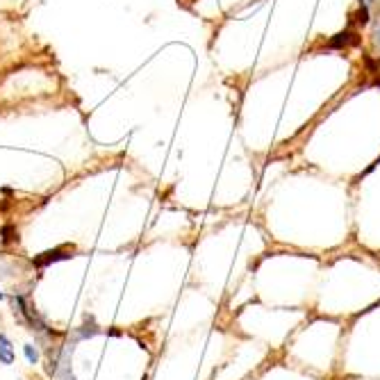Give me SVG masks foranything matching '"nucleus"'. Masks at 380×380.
Instances as JSON below:
<instances>
[{
    "mask_svg": "<svg viewBox=\"0 0 380 380\" xmlns=\"http://www.w3.org/2000/svg\"><path fill=\"white\" fill-rule=\"evenodd\" d=\"M71 253H73V246H71V249H66V246H59V249L46 251V253H41V255H36L34 257V264L36 266H48V264H53V262H59V260L71 257Z\"/></svg>",
    "mask_w": 380,
    "mask_h": 380,
    "instance_id": "nucleus-1",
    "label": "nucleus"
},
{
    "mask_svg": "<svg viewBox=\"0 0 380 380\" xmlns=\"http://www.w3.org/2000/svg\"><path fill=\"white\" fill-rule=\"evenodd\" d=\"M94 335H98V326H96L94 317H85V324L73 330V341L89 339V337H94Z\"/></svg>",
    "mask_w": 380,
    "mask_h": 380,
    "instance_id": "nucleus-2",
    "label": "nucleus"
},
{
    "mask_svg": "<svg viewBox=\"0 0 380 380\" xmlns=\"http://www.w3.org/2000/svg\"><path fill=\"white\" fill-rule=\"evenodd\" d=\"M360 43V39H357L355 32H348V30H344V32L335 34L330 39V48H348V46H357Z\"/></svg>",
    "mask_w": 380,
    "mask_h": 380,
    "instance_id": "nucleus-3",
    "label": "nucleus"
},
{
    "mask_svg": "<svg viewBox=\"0 0 380 380\" xmlns=\"http://www.w3.org/2000/svg\"><path fill=\"white\" fill-rule=\"evenodd\" d=\"M0 362L3 364L14 362V346H12V341L7 339V335H0Z\"/></svg>",
    "mask_w": 380,
    "mask_h": 380,
    "instance_id": "nucleus-4",
    "label": "nucleus"
},
{
    "mask_svg": "<svg viewBox=\"0 0 380 380\" xmlns=\"http://www.w3.org/2000/svg\"><path fill=\"white\" fill-rule=\"evenodd\" d=\"M0 235H3V244H10L14 240H19V233L12 226H5L3 230H0Z\"/></svg>",
    "mask_w": 380,
    "mask_h": 380,
    "instance_id": "nucleus-5",
    "label": "nucleus"
},
{
    "mask_svg": "<svg viewBox=\"0 0 380 380\" xmlns=\"http://www.w3.org/2000/svg\"><path fill=\"white\" fill-rule=\"evenodd\" d=\"M23 351H25V357H28L30 364H36V362H39V351H36V348H34L32 344H25Z\"/></svg>",
    "mask_w": 380,
    "mask_h": 380,
    "instance_id": "nucleus-6",
    "label": "nucleus"
},
{
    "mask_svg": "<svg viewBox=\"0 0 380 380\" xmlns=\"http://www.w3.org/2000/svg\"><path fill=\"white\" fill-rule=\"evenodd\" d=\"M357 23H360V25H367L369 23V7L367 5H362L360 7V12H357Z\"/></svg>",
    "mask_w": 380,
    "mask_h": 380,
    "instance_id": "nucleus-7",
    "label": "nucleus"
},
{
    "mask_svg": "<svg viewBox=\"0 0 380 380\" xmlns=\"http://www.w3.org/2000/svg\"><path fill=\"white\" fill-rule=\"evenodd\" d=\"M374 46L380 50V17L374 21Z\"/></svg>",
    "mask_w": 380,
    "mask_h": 380,
    "instance_id": "nucleus-8",
    "label": "nucleus"
},
{
    "mask_svg": "<svg viewBox=\"0 0 380 380\" xmlns=\"http://www.w3.org/2000/svg\"><path fill=\"white\" fill-rule=\"evenodd\" d=\"M364 62H367V69L371 73H380V62H376V59H371V57H364Z\"/></svg>",
    "mask_w": 380,
    "mask_h": 380,
    "instance_id": "nucleus-9",
    "label": "nucleus"
},
{
    "mask_svg": "<svg viewBox=\"0 0 380 380\" xmlns=\"http://www.w3.org/2000/svg\"><path fill=\"white\" fill-rule=\"evenodd\" d=\"M57 378H59V380H76V376L71 374V369H69V371H62V374H59Z\"/></svg>",
    "mask_w": 380,
    "mask_h": 380,
    "instance_id": "nucleus-10",
    "label": "nucleus"
},
{
    "mask_svg": "<svg viewBox=\"0 0 380 380\" xmlns=\"http://www.w3.org/2000/svg\"><path fill=\"white\" fill-rule=\"evenodd\" d=\"M374 85H376V87H380V78H378V80L374 82Z\"/></svg>",
    "mask_w": 380,
    "mask_h": 380,
    "instance_id": "nucleus-11",
    "label": "nucleus"
},
{
    "mask_svg": "<svg viewBox=\"0 0 380 380\" xmlns=\"http://www.w3.org/2000/svg\"><path fill=\"white\" fill-rule=\"evenodd\" d=\"M0 299H3V294H0Z\"/></svg>",
    "mask_w": 380,
    "mask_h": 380,
    "instance_id": "nucleus-12",
    "label": "nucleus"
}]
</instances>
